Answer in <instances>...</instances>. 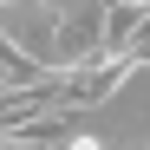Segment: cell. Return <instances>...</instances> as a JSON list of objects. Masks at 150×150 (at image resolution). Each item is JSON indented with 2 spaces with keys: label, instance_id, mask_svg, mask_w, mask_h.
<instances>
[{
  "label": "cell",
  "instance_id": "obj_1",
  "mask_svg": "<svg viewBox=\"0 0 150 150\" xmlns=\"http://www.w3.org/2000/svg\"><path fill=\"white\" fill-rule=\"evenodd\" d=\"M59 150H111V144H105V137H91V131H79V137H65Z\"/></svg>",
  "mask_w": 150,
  "mask_h": 150
},
{
  "label": "cell",
  "instance_id": "obj_2",
  "mask_svg": "<svg viewBox=\"0 0 150 150\" xmlns=\"http://www.w3.org/2000/svg\"><path fill=\"white\" fill-rule=\"evenodd\" d=\"M105 7H117V0H105Z\"/></svg>",
  "mask_w": 150,
  "mask_h": 150
},
{
  "label": "cell",
  "instance_id": "obj_3",
  "mask_svg": "<svg viewBox=\"0 0 150 150\" xmlns=\"http://www.w3.org/2000/svg\"><path fill=\"white\" fill-rule=\"evenodd\" d=\"M144 150H150V144H144Z\"/></svg>",
  "mask_w": 150,
  "mask_h": 150
}]
</instances>
